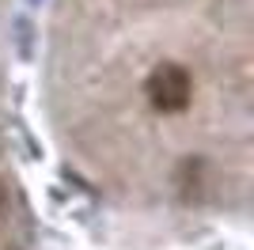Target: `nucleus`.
Wrapping results in <instances>:
<instances>
[{
    "label": "nucleus",
    "instance_id": "1",
    "mask_svg": "<svg viewBox=\"0 0 254 250\" xmlns=\"http://www.w3.org/2000/svg\"><path fill=\"white\" fill-rule=\"evenodd\" d=\"M144 95H148L152 110H159V114H182L193 99V80L182 64L163 61L152 68L148 83H144Z\"/></svg>",
    "mask_w": 254,
    "mask_h": 250
},
{
    "label": "nucleus",
    "instance_id": "2",
    "mask_svg": "<svg viewBox=\"0 0 254 250\" xmlns=\"http://www.w3.org/2000/svg\"><path fill=\"white\" fill-rule=\"evenodd\" d=\"M0 205H4V186H0Z\"/></svg>",
    "mask_w": 254,
    "mask_h": 250
}]
</instances>
